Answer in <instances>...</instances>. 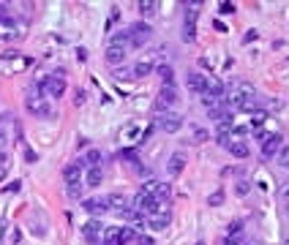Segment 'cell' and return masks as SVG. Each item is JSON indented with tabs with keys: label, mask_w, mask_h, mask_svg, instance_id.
Returning <instances> with one entry per match:
<instances>
[{
	"label": "cell",
	"mask_w": 289,
	"mask_h": 245,
	"mask_svg": "<svg viewBox=\"0 0 289 245\" xmlns=\"http://www.w3.org/2000/svg\"><path fill=\"white\" fill-rule=\"evenodd\" d=\"M156 128L164 131V134H178L180 128H183V117L178 115V112H161V115H156Z\"/></svg>",
	"instance_id": "6da1fadb"
},
{
	"label": "cell",
	"mask_w": 289,
	"mask_h": 245,
	"mask_svg": "<svg viewBox=\"0 0 289 245\" xmlns=\"http://www.w3.org/2000/svg\"><path fill=\"white\" fill-rule=\"evenodd\" d=\"M153 36V28L150 22H145V19H139V22H134L129 28V38H131V49H137V46H145L147 41H150Z\"/></svg>",
	"instance_id": "7a4b0ae2"
},
{
	"label": "cell",
	"mask_w": 289,
	"mask_h": 245,
	"mask_svg": "<svg viewBox=\"0 0 289 245\" xmlns=\"http://www.w3.org/2000/svg\"><path fill=\"white\" fill-rule=\"evenodd\" d=\"M191 9H186V19H183V41L191 44L197 38V6H202L199 0H191Z\"/></svg>",
	"instance_id": "3957f363"
},
{
	"label": "cell",
	"mask_w": 289,
	"mask_h": 245,
	"mask_svg": "<svg viewBox=\"0 0 289 245\" xmlns=\"http://www.w3.org/2000/svg\"><path fill=\"white\" fill-rule=\"evenodd\" d=\"M25 107H28V112H30L33 117H41V120H49V117L55 115L52 104H46V101H41V98H36V96H28Z\"/></svg>",
	"instance_id": "277c9868"
},
{
	"label": "cell",
	"mask_w": 289,
	"mask_h": 245,
	"mask_svg": "<svg viewBox=\"0 0 289 245\" xmlns=\"http://www.w3.org/2000/svg\"><path fill=\"white\" fill-rule=\"evenodd\" d=\"M66 90H69V82H66V76H57V74L44 76V93H46V96L60 98Z\"/></svg>",
	"instance_id": "5b68a950"
},
{
	"label": "cell",
	"mask_w": 289,
	"mask_h": 245,
	"mask_svg": "<svg viewBox=\"0 0 289 245\" xmlns=\"http://www.w3.org/2000/svg\"><path fill=\"white\" fill-rule=\"evenodd\" d=\"M82 234H85V240L90 242V245L101 242V240H104V226H101V221L90 218L87 223H82Z\"/></svg>",
	"instance_id": "8992f818"
},
{
	"label": "cell",
	"mask_w": 289,
	"mask_h": 245,
	"mask_svg": "<svg viewBox=\"0 0 289 245\" xmlns=\"http://www.w3.org/2000/svg\"><path fill=\"white\" fill-rule=\"evenodd\" d=\"M281 147H284V136H281V134H270L267 142H262V158H275L281 153Z\"/></svg>",
	"instance_id": "52a82bcc"
},
{
	"label": "cell",
	"mask_w": 289,
	"mask_h": 245,
	"mask_svg": "<svg viewBox=\"0 0 289 245\" xmlns=\"http://www.w3.org/2000/svg\"><path fill=\"white\" fill-rule=\"evenodd\" d=\"M82 169H85V161H82V158H77L74 164H69V167L63 169V183H66V185L79 183V177H82Z\"/></svg>",
	"instance_id": "ba28073f"
},
{
	"label": "cell",
	"mask_w": 289,
	"mask_h": 245,
	"mask_svg": "<svg viewBox=\"0 0 289 245\" xmlns=\"http://www.w3.org/2000/svg\"><path fill=\"white\" fill-rule=\"evenodd\" d=\"M175 101H178V90H175V85H164V88L158 90V98H156V109L172 107Z\"/></svg>",
	"instance_id": "9c48e42d"
},
{
	"label": "cell",
	"mask_w": 289,
	"mask_h": 245,
	"mask_svg": "<svg viewBox=\"0 0 289 245\" xmlns=\"http://www.w3.org/2000/svg\"><path fill=\"white\" fill-rule=\"evenodd\" d=\"M82 210H85V213H90L93 218H98V215L109 213V202H106V199H85Z\"/></svg>",
	"instance_id": "30bf717a"
},
{
	"label": "cell",
	"mask_w": 289,
	"mask_h": 245,
	"mask_svg": "<svg viewBox=\"0 0 289 245\" xmlns=\"http://www.w3.org/2000/svg\"><path fill=\"white\" fill-rule=\"evenodd\" d=\"M186 164H188V158H186L183 153H175V155H169V161H166V175H169V177H178L180 172L186 169Z\"/></svg>",
	"instance_id": "8fae6325"
},
{
	"label": "cell",
	"mask_w": 289,
	"mask_h": 245,
	"mask_svg": "<svg viewBox=\"0 0 289 245\" xmlns=\"http://www.w3.org/2000/svg\"><path fill=\"white\" fill-rule=\"evenodd\" d=\"M147 226H150L153 231H166V226H169V213H164V210L153 213L150 218H147Z\"/></svg>",
	"instance_id": "7c38bea8"
},
{
	"label": "cell",
	"mask_w": 289,
	"mask_h": 245,
	"mask_svg": "<svg viewBox=\"0 0 289 245\" xmlns=\"http://www.w3.org/2000/svg\"><path fill=\"white\" fill-rule=\"evenodd\" d=\"M126 52H129V49L109 44V46H106V52H104V57H106V63H109V65H120V63L126 60Z\"/></svg>",
	"instance_id": "4fadbf2b"
},
{
	"label": "cell",
	"mask_w": 289,
	"mask_h": 245,
	"mask_svg": "<svg viewBox=\"0 0 289 245\" xmlns=\"http://www.w3.org/2000/svg\"><path fill=\"white\" fill-rule=\"evenodd\" d=\"M106 202H109V210H115V213H120V215L131 210V202L126 199V196H118V194H115V196H109Z\"/></svg>",
	"instance_id": "5bb4252c"
},
{
	"label": "cell",
	"mask_w": 289,
	"mask_h": 245,
	"mask_svg": "<svg viewBox=\"0 0 289 245\" xmlns=\"http://www.w3.org/2000/svg\"><path fill=\"white\" fill-rule=\"evenodd\" d=\"M226 150H229L232 158H248V144L243 142V139H232Z\"/></svg>",
	"instance_id": "9a60e30c"
},
{
	"label": "cell",
	"mask_w": 289,
	"mask_h": 245,
	"mask_svg": "<svg viewBox=\"0 0 289 245\" xmlns=\"http://www.w3.org/2000/svg\"><path fill=\"white\" fill-rule=\"evenodd\" d=\"M186 88L191 90V93H199V96H202V93H205V76L188 74V76H186Z\"/></svg>",
	"instance_id": "2e32d148"
},
{
	"label": "cell",
	"mask_w": 289,
	"mask_h": 245,
	"mask_svg": "<svg viewBox=\"0 0 289 245\" xmlns=\"http://www.w3.org/2000/svg\"><path fill=\"white\" fill-rule=\"evenodd\" d=\"M101 180H104V172H101V167H87L85 183L90 185V188H96V185H101Z\"/></svg>",
	"instance_id": "e0dca14e"
},
{
	"label": "cell",
	"mask_w": 289,
	"mask_h": 245,
	"mask_svg": "<svg viewBox=\"0 0 289 245\" xmlns=\"http://www.w3.org/2000/svg\"><path fill=\"white\" fill-rule=\"evenodd\" d=\"M202 107L207 112H213V109H224V98H218V96H210V93H202Z\"/></svg>",
	"instance_id": "ac0fdd59"
},
{
	"label": "cell",
	"mask_w": 289,
	"mask_h": 245,
	"mask_svg": "<svg viewBox=\"0 0 289 245\" xmlns=\"http://www.w3.org/2000/svg\"><path fill=\"white\" fill-rule=\"evenodd\" d=\"M205 93H210V96H218V98H224V85L218 82V79H213V76H205Z\"/></svg>",
	"instance_id": "d6986e66"
},
{
	"label": "cell",
	"mask_w": 289,
	"mask_h": 245,
	"mask_svg": "<svg viewBox=\"0 0 289 245\" xmlns=\"http://www.w3.org/2000/svg\"><path fill=\"white\" fill-rule=\"evenodd\" d=\"M153 63L150 60H139V63H134V68H131V74L137 76V79H142V76H147V74H153Z\"/></svg>",
	"instance_id": "ffe728a7"
},
{
	"label": "cell",
	"mask_w": 289,
	"mask_h": 245,
	"mask_svg": "<svg viewBox=\"0 0 289 245\" xmlns=\"http://www.w3.org/2000/svg\"><path fill=\"white\" fill-rule=\"evenodd\" d=\"M137 9H139V14H142V19L147 22V17H153V14H156L158 3H156V0H139V3H137Z\"/></svg>",
	"instance_id": "44dd1931"
},
{
	"label": "cell",
	"mask_w": 289,
	"mask_h": 245,
	"mask_svg": "<svg viewBox=\"0 0 289 245\" xmlns=\"http://www.w3.org/2000/svg\"><path fill=\"white\" fill-rule=\"evenodd\" d=\"M156 71H158V76L164 79V85H175V68H172L169 63H161Z\"/></svg>",
	"instance_id": "7402d4cb"
},
{
	"label": "cell",
	"mask_w": 289,
	"mask_h": 245,
	"mask_svg": "<svg viewBox=\"0 0 289 245\" xmlns=\"http://www.w3.org/2000/svg\"><path fill=\"white\" fill-rule=\"evenodd\" d=\"M101 150H87V153L82 155V161H85V167H101Z\"/></svg>",
	"instance_id": "603a6c76"
},
{
	"label": "cell",
	"mask_w": 289,
	"mask_h": 245,
	"mask_svg": "<svg viewBox=\"0 0 289 245\" xmlns=\"http://www.w3.org/2000/svg\"><path fill=\"white\" fill-rule=\"evenodd\" d=\"M104 245H120V226L104 229Z\"/></svg>",
	"instance_id": "cb8c5ba5"
},
{
	"label": "cell",
	"mask_w": 289,
	"mask_h": 245,
	"mask_svg": "<svg viewBox=\"0 0 289 245\" xmlns=\"http://www.w3.org/2000/svg\"><path fill=\"white\" fill-rule=\"evenodd\" d=\"M137 240V231H134L131 226H120V245H129Z\"/></svg>",
	"instance_id": "d4e9b609"
},
{
	"label": "cell",
	"mask_w": 289,
	"mask_h": 245,
	"mask_svg": "<svg viewBox=\"0 0 289 245\" xmlns=\"http://www.w3.org/2000/svg\"><path fill=\"white\" fill-rule=\"evenodd\" d=\"M265 120H267V112H265V109H254V115H251V128H259Z\"/></svg>",
	"instance_id": "484cf974"
},
{
	"label": "cell",
	"mask_w": 289,
	"mask_h": 245,
	"mask_svg": "<svg viewBox=\"0 0 289 245\" xmlns=\"http://www.w3.org/2000/svg\"><path fill=\"white\" fill-rule=\"evenodd\" d=\"M275 164H278V167H284V169H289V144L281 147V153L275 155Z\"/></svg>",
	"instance_id": "4316f807"
},
{
	"label": "cell",
	"mask_w": 289,
	"mask_h": 245,
	"mask_svg": "<svg viewBox=\"0 0 289 245\" xmlns=\"http://www.w3.org/2000/svg\"><path fill=\"white\" fill-rule=\"evenodd\" d=\"M207 204H210V207H221V204H224V191H213V194L207 196Z\"/></svg>",
	"instance_id": "83f0119b"
},
{
	"label": "cell",
	"mask_w": 289,
	"mask_h": 245,
	"mask_svg": "<svg viewBox=\"0 0 289 245\" xmlns=\"http://www.w3.org/2000/svg\"><path fill=\"white\" fill-rule=\"evenodd\" d=\"M71 199H82V183H74V185H66Z\"/></svg>",
	"instance_id": "f1b7e54d"
},
{
	"label": "cell",
	"mask_w": 289,
	"mask_h": 245,
	"mask_svg": "<svg viewBox=\"0 0 289 245\" xmlns=\"http://www.w3.org/2000/svg\"><path fill=\"white\" fill-rule=\"evenodd\" d=\"M207 139H210V131H205V128H194V142H197V144L207 142Z\"/></svg>",
	"instance_id": "f546056e"
},
{
	"label": "cell",
	"mask_w": 289,
	"mask_h": 245,
	"mask_svg": "<svg viewBox=\"0 0 289 245\" xmlns=\"http://www.w3.org/2000/svg\"><path fill=\"white\" fill-rule=\"evenodd\" d=\"M218 14H235V3H232V0H221V3H218Z\"/></svg>",
	"instance_id": "4dcf8cb0"
},
{
	"label": "cell",
	"mask_w": 289,
	"mask_h": 245,
	"mask_svg": "<svg viewBox=\"0 0 289 245\" xmlns=\"http://www.w3.org/2000/svg\"><path fill=\"white\" fill-rule=\"evenodd\" d=\"M248 191H251V183H248V180H240L238 185H235V194H238V196H246Z\"/></svg>",
	"instance_id": "1f68e13d"
},
{
	"label": "cell",
	"mask_w": 289,
	"mask_h": 245,
	"mask_svg": "<svg viewBox=\"0 0 289 245\" xmlns=\"http://www.w3.org/2000/svg\"><path fill=\"white\" fill-rule=\"evenodd\" d=\"M216 142L221 144V147H229V142H232V139H229V131H218V134H216Z\"/></svg>",
	"instance_id": "d6a6232c"
},
{
	"label": "cell",
	"mask_w": 289,
	"mask_h": 245,
	"mask_svg": "<svg viewBox=\"0 0 289 245\" xmlns=\"http://www.w3.org/2000/svg\"><path fill=\"white\" fill-rule=\"evenodd\" d=\"M19 188H22V183H19V180H14V183H9V185L3 188V194H17Z\"/></svg>",
	"instance_id": "836d02e7"
},
{
	"label": "cell",
	"mask_w": 289,
	"mask_h": 245,
	"mask_svg": "<svg viewBox=\"0 0 289 245\" xmlns=\"http://www.w3.org/2000/svg\"><path fill=\"white\" fill-rule=\"evenodd\" d=\"M6 172H9V158H6V155H0V180L6 177Z\"/></svg>",
	"instance_id": "e575fe53"
},
{
	"label": "cell",
	"mask_w": 289,
	"mask_h": 245,
	"mask_svg": "<svg viewBox=\"0 0 289 245\" xmlns=\"http://www.w3.org/2000/svg\"><path fill=\"white\" fill-rule=\"evenodd\" d=\"M25 161H28V164H36V161H38V153H33L30 147H25Z\"/></svg>",
	"instance_id": "d590c367"
},
{
	"label": "cell",
	"mask_w": 289,
	"mask_h": 245,
	"mask_svg": "<svg viewBox=\"0 0 289 245\" xmlns=\"http://www.w3.org/2000/svg\"><path fill=\"white\" fill-rule=\"evenodd\" d=\"M278 196H281L284 202H289V183H284V185L278 188Z\"/></svg>",
	"instance_id": "8d00e7d4"
},
{
	"label": "cell",
	"mask_w": 289,
	"mask_h": 245,
	"mask_svg": "<svg viewBox=\"0 0 289 245\" xmlns=\"http://www.w3.org/2000/svg\"><path fill=\"white\" fill-rule=\"evenodd\" d=\"M137 242L139 245H153V237L150 234H137Z\"/></svg>",
	"instance_id": "74e56055"
},
{
	"label": "cell",
	"mask_w": 289,
	"mask_h": 245,
	"mask_svg": "<svg viewBox=\"0 0 289 245\" xmlns=\"http://www.w3.org/2000/svg\"><path fill=\"white\" fill-rule=\"evenodd\" d=\"M118 17H120V11H118V9H112V14H109V22H106V30H109L112 25L118 22Z\"/></svg>",
	"instance_id": "f35d334b"
},
{
	"label": "cell",
	"mask_w": 289,
	"mask_h": 245,
	"mask_svg": "<svg viewBox=\"0 0 289 245\" xmlns=\"http://www.w3.org/2000/svg\"><path fill=\"white\" fill-rule=\"evenodd\" d=\"M257 36H259V33H257V30H248V33H246V38H243V41H246V44H248V41H257Z\"/></svg>",
	"instance_id": "ab89813d"
},
{
	"label": "cell",
	"mask_w": 289,
	"mask_h": 245,
	"mask_svg": "<svg viewBox=\"0 0 289 245\" xmlns=\"http://www.w3.org/2000/svg\"><path fill=\"white\" fill-rule=\"evenodd\" d=\"M74 104H77V107H82V104H85V93H82V90H79L77 96H74Z\"/></svg>",
	"instance_id": "60d3db41"
},
{
	"label": "cell",
	"mask_w": 289,
	"mask_h": 245,
	"mask_svg": "<svg viewBox=\"0 0 289 245\" xmlns=\"http://www.w3.org/2000/svg\"><path fill=\"white\" fill-rule=\"evenodd\" d=\"M229 234H240V223H238V221L229 223Z\"/></svg>",
	"instance_id": "b9f144b4"
},
{
	"label": "cell",
	"mask_w": 289,
	"mask_h": 245,
	"mask_svg": "<svg viewBox=\"0 0 289 245\" xmlns=\"http://www.w3.org/2000/svg\"><path fill=\"white\" fill-rule=\"evenodd\" d=\"M77 60H79V63H85V60H87V52H85V49H79V52H77Z\"/></svg>",
	"instance_id": "7bdbcfd3"
},
{
	"label": "cell",
	"mask_w": 289,
	"mask_h": 245,
	"mask_svg": "<svg viewBox=\"0 0 289 245\" xmlns=\"http://www.w3.org/2000/svg\"><path fill=\"white\" fill-rule=\"evenodd\" d=\"M213 28H216L218 33H226V28H224V22H218V19H216V22H213Z\"/></svg>",
	"instance_id": "ee69618b"
},
{
	"label": "cell",
	"mask_w": 289,
	"mask_h": 245,
	"mask_svg": "<svg viewBox=\"0 0 289 245\" xmlns=\"http://www.w3.org/2000/svg\"><path fill=\"white\" fill-rule=\"evenodd\" d=\"M3 234H6V221H0V240H3Z\"/></svg>",
	"instance_id": "f6af8a7d"
},
{
	"label": "cell",
	"mask_w": 289,
	"mask_h": 245,
	"mask_svg": "<svg viewBox=\"0 0 289 245\" xmlns=\"http://www.w3.org/2000/svg\"><path fill=\"white\" fill-rule=\"evenodd\" d=\"M3 144H6V134L0 131V147H3Z\"/></svg>",
	"instance_id": "bcb514c9"
},
{
	"label": "cell",
	"mask_w": 289,
	"mask_h": 245,
	"mask_svg": "<svg viewBox=\"0 0 289 245\" xmlns=\"http://www.w3.org/2000/svg\"><path fill=\"white\" fill-rule=\"evenodd\" d=\"M197 245H205V242H197Z\"/></svg>",
	"instance_id": "7dc6e473"
},
{
	"label": "cell",
	"mask_w": 289,
	"mask_h": 245,
	"mask_svg": "<svg viewBox=\"0 0 289 245\" xmlns=\"http://www.w3.org/2000/svg\"><path fill=\"white\" fill-rule=\"evenodd\" d=\"M286 210H289V202H286Z\"/></svg>",
	"instance_id": "c3c4849f"
}]
</instances>
